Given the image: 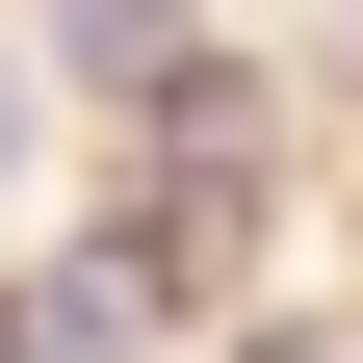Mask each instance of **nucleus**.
<instances>
[{"label":"nucleus","instance_id":"obj_4","mask_svg":"<svg viewBox=\"0 0 363 363\" xmlns=\"http://www.w3.org/2000/svg\"><path fill=\"white\" fill-rule=\"evenodd\" d=\"M0 363H52V259H26V234H0Z\"/></svg>","mask_w":363,"mask_h":363},{"label":"nucleus","instance_id":"obj_6","mask_svg":"<svg viewBox=\"0 0 363 363\" xmlns=\"http://www.w3.org/2000/svg\"><path fill=\"white\" fill-rule=\"evenodd\" d=\"M52 363H78V337H52Z\"/></svg>","mask_w":363,"mask_h":363},{"label":"nucleus","instance_id":"obj_2","mask_svg":"<svg viewBox=\"0 0 363 363\" xmlns=\"http://www.w3.org/2000/svg\"><path fill=\"white\" fill-rule=\"evenodd\" d=\"M26 52H52L78 156H208V130H286V52H259L234 0H26Z\"/></svg>","mask_w":363,"mask_h":363},{"label":"nucleus","instance_id":"obj_5","mask_svg":"<svg viewBox=\"0 0 363 363\" xmlns=\"http://www.w3.org/2000/svg\"><path fill=\"white\" fill-rule=\"evenodd\" d=\"M208 363H337V311H234V337H208Z\"/></svg>","mask_w":363,"mask_h":363},{"label":"nucleus","instance_id":"obj_3","mask_svg":"<svg viewBox=\"0 0 363 363\" xmlns=\"http://www.w3.org/2000/svg\"><path fill=\"white\" fill-rule=\"evenodd\" d=\"M52 156H78V104H52V52H26V0H0V234L52 208Z\"/></svg>","mask_w":363,"mask_h":363},{"label":"nucleus","instance_id":"obj_1","mask_svg":"<svg viewBox=\"0 0 363 363\" xmlns=\"http://www.w3.org/2000/svg\"><path fill=\"white\" fill-rule=\"evenodd\" d=\"M311 182H337L311 104H286V130H208V156H104L52 234H26V259H52V337H78V363H208V337L259 311V259L311 234Z\"/></svg>","mask_w":363,"mask_h":363}]
</instances>
